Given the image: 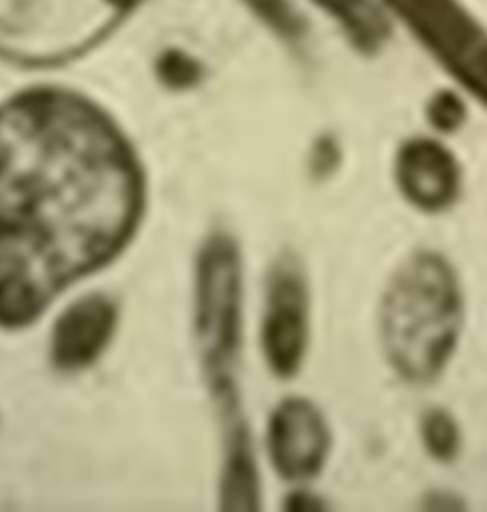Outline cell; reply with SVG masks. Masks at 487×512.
<instances>
[{"label":"cell","mask_w":487,"mask_h":512,"mask_svg":"<svg viewBox=\"0 0 487 512\" xmlns=\"http://www.w3.org/2000/svg\"><path fill=\"white\" fill-rule=\"evenodd\" d=\"M143 185L111 122L65 96L0 111V328L21 330L136 235Z\"/></svg>","instance_id":"6da1fadb"},{"label":"cell","mask_w":487,"mask_h":512,"mask_svg":"<svg viewBox=\"0 0 487 512\" xmlns=\"http://www.w3.org/2000/svg\"><path fill=\"white\" fill-rule=\"evenodd\" d=\"M467 294L459 269L436 248H417L389 276L377 307V337L392 375L413 389L436 385L459 353Z\"/></svg>","instance_id":"7a4b0ae2"},{"label":"cell","mask_w":487,"mask_h":512,"mask_svg":"<svg viewBox=\"0 0 487 512\" xmlns=\"http://www.w3.org/2000/svg\"><path fill=\"white\" fill-rule=\"evenodd\" d=\"M244 271L233 237L215 233L196 259L195 337L204 381L219 421L242 417L238 366L242 351Z\"/></svg>","instance_id":"3957f363"},{"label":"cell","mask_w":487,"mask_h":512,"mask_svg":"<svg viewBox=\"0 0 487 512\" xmlns=\"http://www.w3.org/2000/svg\"><path fill=\"white\" fill-rule=\"evenodd\" d=\"M461 94L487 111V25L465 0H379Z\"/></svg>","instance_id":"277c9868"},{"label":"cell","mask_w":487,"mask_h":512,"mask_svg":"<svg viewBox=\"0 0 487 512\" xmlns=\"http://www.w3.org/2000/svg\"><path fill=\"white\" fill-rule=\"evenodd\" d=\"M312 292L309 271L293 250L280 252L269 269L261 349L274 377L293 379L311 349Z\"/></svg>","instance_id":"5b68a950"},{"label":"cell","mask_w":487,"mask_h":512,"mask_svg":"<svg viewBox=\"0 0 487 512\" xmlns=\"http://www.w3.org/2000/svg\"><path fill=\"white\" fill-rule=\"evenodd\" d=\"M267 452L276 474L307 484L326 471L333 431L322 408L307 396H288L276 404L267 425Z\"/></svg>","instance_id":"8992f818"},{"label":"cell","mask_w":487,"mask_h":512,"mask_svg":"<svg viewBox=\"0 0 487 512\" xmlns=\"http://www.w3.org/2000/svg\"><path fill=\"white\" fill-rule=\"evenodd\" d=\"M392 179L398 195L423 216H444L465 193V172L457 155L438 138L415 136L400 143Z\"/></svg>","instance_id":"52a82bcc"},{"label":"cell","mask_w":487,"mask_h":512,"mask_svg":"<svg viewBox=\"0 0 487 512\" xmlns=\"http://www.w3.org/2000/svg\"><path fill=\"white\" fill-rule=\"evenodd\" d=\"M115 301L103 294L80 297L59 315L52 330L50 355L61 372L90 368L117 332Z\"/></svg>","instance_id":"ba28073f"},{"label":"cell","mask_w":487,"mask_h":512,"mask_svg":"<svg viewBox=\"0 0 487 512\" xmlns=\"http://www.w3.org/2000/svg\"><path fill=\"white\" fill-rule=\"evenodd\" d=\"M419 444L432 463L455 465L465 450V434L457 415L446 406H430L417 421Z\"/></svg>","instance_id":"9c48e42d"},{"label":"cell","mask_w":487,"mask_h":512,"mask_svg":"<svg viewBox=\"0 0 487 512\" xmlns=\"http://www.w3.org/2000/svg\"><path fill=\"white\" fill-rule=\"evenodd\" d=\"M468 119L467 103L461 92L444 90L430 98L427 103V120L430 128L440 136L457 134Z\"/></svg>","instance_id":"30bf717a"},{"label":"cell","mask_w":487,"mask_h":512,"mask_svg":"<svg viewBox=\"0 0 487 512\" xmlns=\"http://www.w3.org/2000/svg\"><path fill=\"white\" fill-rule=\"evenodd\" d=\"M419 509L429 512H461L467 511L468 501L463 493L451 488H430L421 495Z\"/></svg>","instance_id":"8fae6325"},{"label":"cell","mask_w":487,"mask_h":512,"mask_svg":"<svg viewBox=\"0 0 487 512\" xmlns=\"http://www.w3.org/2000/svg\"><path fill=\"white\" fill-rule=\"evenodd\" d=\"M339 158H341V151H339L335 139L322 138L316 143L314 153H312V170L320 178L330 176V174L337 170Z\"/></svg>","instance_id":"7c38bea8"},{"label":"cell","mask_w":487,"mask_h":512,"mask_svg":"<svg viewBox=\"0 0 487 512\" xmlns=\"http://www.w3.org/2000/svg\"><path fill=\"white\" fill-rule=\"evenodd\" d=\"M284 509L292 512L328 511V501L322 495L311 492L307 488H297L292 493H288L284 501Z\"/></svg>","instance_id":"4fadbf2b"}]
</instances>
